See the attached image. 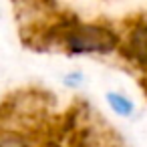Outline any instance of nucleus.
Returning <instances> with one entry per match:
<instances>
[{
    "mask_svg": "<svg viewBox=\"0 0 147 147\" xmlns=\"http://www.w3.org/2000/svg\"><path fill=\"white\" fill-rule=\"evenodd\" d=\"M61 40L65 42L69 53L89 55V53H113L119 47L117 34L101 24H81L77 20H65L59 30Z\"/></svg>",
    "mask_w": 147,
    "mask_h": 147,
    "instance_id": "obj_1",
    "label": "nucleus"
},
{
    "mask_svg": "<svg viewBox=\"0 0 147 147\" xmlns=\"http://www.w3.org/2000/svg\"><path fill=\"white\" fill-rule=\"evenodd\" d=\"M117 49L127 61L141 69H147V24H137L135 28H131L127 38L119 42Z\"/></svg>",
    "mask_w": 147,
    "mask_h": 147,
    "instance_id": "obj_2",
    "label": "nucleus"
},
{
    "mask_svg": "<svg viewBox=\"0 0 147 147\" xmlns=\"http://www.w3.org/2000/svg\"><path fill=\"white\" fill-rule=\"evenodd\" d=\"M107 101H109L111 109H113L115 113L123 115V117H129L131 111H133V103H131L127 97L119 95V93H109V95H107Z\"/></svg>",
    "mask_w": 147,
    "mask_h": 147,
    "instance_id": "obj_3",
    "label": "nucleus"
},
{
    "mask_svg": "<svg viewBox=\"0 0 147 147\" xmlns=\"http://www.w3.org/2000/svg\"><path fill=\"white\" fill-rule=\"evenodd\" d=\"M0 147H30L26 137L14 131H0Z\"/></svg>",
    "mask_w": 147,
    "mask_h": 147,
    "instance_id": "obj_4",
    "label": "nucleus"
}]
</instances>
